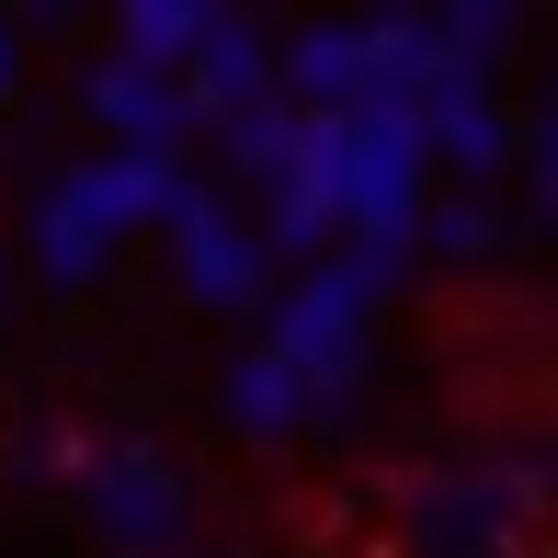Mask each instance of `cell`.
<instances>
[{"label": "cell", "mask_w": 558, "mask_h": 558, "mask_svg": "<svg viewBox=\"0 0 558 558\" xmlns=\"http://www.w3.org/2000/svg\"><path fill=\"white\" fill-rule=\"evenodd\" d=\"M376 286H388V251H353V263L308 274V286H286V308H274V365L296 376V388H353V365H365V319H376Z\"/></svg>", "instance_id": "1"}, {"label": "cell", "mask_w": 558, "mask_h": 558, "mask_svg": "<svg viewBox=\"0 0 558 558\" xmlns=\"http://www.w3.org/2000/svg\"><path fill=\"white\" fill-rule=\"evenodd\" d=\"M81 513H92V536L114 558H171L194 536V490L148 434H114V445L81 456Z\"/></svg>", "instance_id": "2"}, {"label": "cell", "mask_w": 558, "mask_h": 558, "mask_svg": "<svg viewBox=\"0 0 558 558\" xmlns=\"http://www.w3.org/2000/svg\"><path fill=\"white\" fill-rule=\"evenodd\" d=\"M171 251H183V296L194 308H251L263 296V240H240V228L217 217V194H171Z\"/></svg>", "instance_id": "3"}, {"label": "cell", "mask_w": 558, "mask_h": 558, "mask_svg": "<svg viewBox=\"0 0 558 558\" xmlns=\"http://www.w3.org/2000/svg\"><path fill=\"white\" fill-rule=\"evenodd\" d=\"M58 194H69L92 228H137V217H171V194H183V160H171V148H104V160H81Z\"/></svg>", "instance_id": "4"}, {"label": "cell", "mask_w": 558, "mask_h": 558, "mask_svg": "<svg viewBox=\"0 0 558 558\" xmlns=\"http://www.w3.org/2000/svg\"><path fill=\"white\" fill-rule=\"evenodd\" d=\"M81 114L104 125L114 148H171V137H183V104H171V81H160V69H137V58H114V46L81 69Z\"/></svg>", "instance_id": "5"}, {"label": "cell", "mask_w": 558, "mask_h": 558, "mask_svg": "<svg viewBox=\"0 0 558 558\" xmlns=\"http://www.w3.org/2000/svg\"><path fill=\"white\" fill-rule=\"evenodd\" d=\"M228 422H240V434H263V445H286L296 422H308V388H296L274 353H240V365H228Z\"/></svg>", "instance_id": "6"}, {"label": "cell", "mask_w": 558, "mask_h": 558, "mask_svg": "<svg viewBox=\"0 0 558 558\" xmlns=\"http://www.w3.org/2000/svg\"><path fill=\"white\" fill-rule=\"evenodd\" d=\"M194 35H206V12H194V0H137V12H114V58L160 69V81L194 58Z\"/></svg>", "instance_id": "7"}, {"label": "cell", "mask_w": 558, "mask_h": 558, "mask_svg": "<svg viewBox=\"0 0 558 558\" xmlns=\"http://www.w3.org/2000/svg\"><path fill=\"white\" fill-rule=\"evenodd\" d=\"M104 251H114V228H92L69 194H46V206H35V263H46V286H92Z\"/></svg>", "instance_id": "8"}, {"label": "cell", "mask_w": 558, "mask_h": 558, "mask_svg": "<svg viewBox=\"0 0 558 558\" xmlns=\"http://www.w3.org/2000/svg\"><path fill=\"white\" fill-rule=\"evenodd\" d=\"M228 160H240L251 183H286V160H296V104H251V114H228Z\"/></svg>", "instance_id": "9"}, {"label": "cell", "mask_w": 558, "mask_h": 558, "mask_svg": "<svg viewBox=\"0 0 558 558\" xmlns=\"http://www.w3.org/2000/svg\"><path fill=\"white\" fill-rule=\"evenodd\" d=\"M434 251H456V263H478V251H490V217H478V206H445V217H434Z\"/></svg>", "instance_id": "10"}, {"label": "cell", "mask_w": 558, "mask_h": 558, "mask_svg": "<svg viewBox=\"0 0 558 558\" xmlns=\"http://www.w3.org/2000/svg\"><path fill=\"white\" fill-rule=\"evenodd\" d=\"M12 58H23V46H12V12H0V104H12Z\"/></svg>", "instance_id": "11"}]
</instances>
